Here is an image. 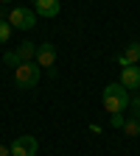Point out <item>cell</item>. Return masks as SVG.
Masks as SVG:
<instances>
[{
  "instance_id": "1",
  "label": "cell",
  "mask_w": 140,
  "mask_h": 156,
  "mask_svg": "<svg viewBox=\"0 0 140 156\" xmlns=\"http://www.w3.org/2000/svg\"><path fill=\"white\" fill-rule=\"evenodd\" d=\"M129 89H123V84H107L101 92V103L109 114H123V109L129 106Z\"/></svg>"
},
{
  "instance_id": "2",
  "label": "cell",
  "mask_w": 140,
  "mask_h": 156,
  "mask_svg": "<svg viewBox=\"0 0 140 156\" xmlns=\"http://www.w3.org/2000/svg\"><path fill=\"white\" fill-rule=\"evenodd\" d=\"M39 81V64L36 62H23L14 70V84L17 89H34Z\"/></svg>"
},
{
  "instance_id": "3",
  "label": "cell",
  "mask_w": 140,
  "mask_h": 156,
  "mask_svg": "<svg viewBox=\"0 0 140 156\" xmlns=\"http://www.w3.org/2000/svg\"><path fill=\"white\" fill-rule=\"evenodd\" d=\"M9 25L17 28V31H31V28L36 25V11H34V9H25V6L11 9V14H9Z\"/></svg>"
},
{
  "instance_id": "4",
  "label": "cell",
  "mask_w": 140,
  "mask_h": 156,
  "mask_svg": "<svg viewBox=\"0 0 140 156\" xmlns=\"http://www.w3.org/2000/svg\"><path fill=\"white\" fill-rule=\"evenodd\" d=\"M9 148H11V156H36L39 142H36V136H31V134H20Z\"/></svg>"
},
{
  "instance_id": "5",
  "label": "cell",
  "mask_w": 140,
  "mask_h": 156,
  "mask_svg": "<svg viewBox=\"0 0 140 156\" xmlns=\"http://www.w3.org/2000/svg\"><path fill=\"white\" fill-rule=\"evenodd\" d=\"M118 64H121V67L140 64V42H129L123 48V53H118Z\"/></svg>"
},
{
  "instance_id": "6",
  "label": "cell",
  "mask_w": 140,
  "mask_h": 156,
  "mask_svg": "<svg viewBox=\"0 0 140 156\" xmlns=\"http://www.w3.org/2000/svg\"><path fill=\"white\" fill-rule=\"evenodd\" d=\"M53 62H56V45H51V42L36 45V64L39 67H53Z\"/></svg>"
},
{
  "instance_id": "7",
  "label": "cell",
  "mask_w": 140,
  "mask_h": 156,
  "mask_svg": "<svg viewBox=\"0 0 140 156\" xmlns=\"http://www.w3.org/2000/svg\"><path fill=\"white\" fill-rule=\"evenodd\" d=\"M34 11L39 14V17H56L59 11H62V3L59 0H34Z\"/></svg>"
},
{
  "instance_id": "8",
  "label": "cell",
  "mask_w": 140,
  "mask_h": 156,
  "mask_svg": "<svg viewBox=\"0 0 140 156\" xmlns=\"http://www.w3.org/2000/svg\"><path fill=\"white\" fill-rule=\"evenodd\" d=\"M121 84H123V89H140V67L137 64L121 70Z\"/></svg>"
},
{
  "instance_id": "9",
  "label": "cell",
  "mask_w": 140,
  "mask_h": 156,
  "mask_svg": "<svg viewBox=\"0 0 140 156\" xmlns=\"http://www.w3.org/2000/svg\"><path fill=\"white\" fill-rule=\"evenodd\" d=\"M17 53H20L23 62H34V58H36V45L34 42H23V45L17 48Z\"/></svg>"
},
{
  "instance_id": "10",
  "label": "cell",
  "mask_w": 140,
  "mask_h": 156,
  "mask_svg": "<svg viewBox=\"0 0 140 156\" xmlns=\"http://www.w3.org/2000/svg\"><path fill=\"white\" fill-rule=\"evenodd\" d=\"M123 134L126 136H140V120H137V117H132V120L123 123Z\"/></svg>"
},
{
  "instance_id": "11",
  "label": "cell",
  "mask_w": 140,
  "mask_h": 156,
  "mask_svg": "<svg viewBox=\"0 0 140 156\" xmlns=\"http://www.w3.org/2000/svg\"><path fill=\"white\" fill-rule=\"evenodd\" d=\"M3 62H6L9 67H14V70H17L20 64H23V58H20V53H17V50H6V56H3Z\"/></svg>"
},
{
  "instance_id": "12",
  "label": "cell",
  "mask_w": 140,
  "mask_h": 156,
  "mask_svg": "<svg viewBox=\"0 0 140 156\" xmlns=\"http://www.w3.org/2000/svg\"><path fill=\"white\" fill-rule=\"evenodd\" d=\"M11 25H9V20H0V45H6L9 39H11Z\"/></svg>"
},
{
  "instance_id": "13",
  "label": "cell",
  "mask_w": 140,
  "mask_h": 156,
  "mask_svg": "<svg viewBox=\"0 0 140 156\" xmlns=\"http://www.w3.org/2000/svg\"><path fill=\"white\" fill-rule=\"evenodd\" d=\"M109 123H112V128H123V114H109Z\"/></svg>"
},
{
  "instance_id": "14",
  "label": "cell",
  "mask_w": 140,
  "mask_h": 156,
  "mask_svg": "<svg viewBox=\"0 0 140 156\" xmlns=\"http://www.w3.org/2000/svg\"><path fill=\"white\" fill-rule=\"evenodd\" d=\"M129 106H132V112H134V117H137V120H140V95H137V98H132V101H129Z\"/></svg>"
},
{
  "instance_id": "15",
  "label": "cell",
  "mask_w": 140,
  "mask_h": 156,
  "mask_svg": "<svg viewBox=\"0 0 140 156\" xmlns=\"http://www.w3.org/2000/svg\"><path fill=\"white\" fill-rule=\"evenodd\" d=\"M0 156H11V148H6V145H0Z\"/></svg>"
},
{
  "instance_id": "16",
  "label": "cell",
  "mask_w": 140,
  "mask_h": 156,
  "mask_svg": "<svg viewBox=\"0 0 140 156\" xmlns=\"http://www.w3.org/2000/svg\"><path fill=\"white\" fill-rule=\"evenodd\" d=\"M0 3H3V6H6V3H11V0H0Z\"/></svg>"
}]
</instances>
